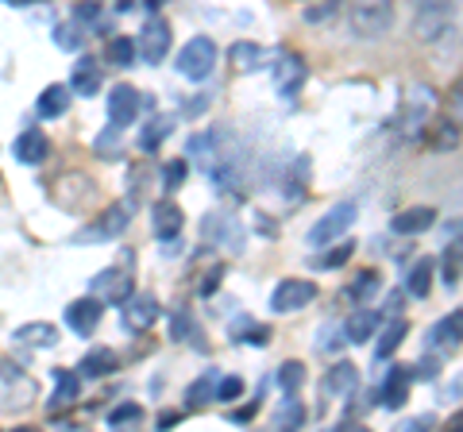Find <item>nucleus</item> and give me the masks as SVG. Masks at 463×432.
<instances>
[{
	"instance_id": "nucleus-1",
	"label": "nucleus",
	"mask_w": 463,
	"mask_h": 432,
	"mask_svg": "<svg viewBox=\"0 0 463 432\" xmlns=\"http://www.w3.org/2000/svg\"><path fill=\"white\" fill-rule=\"evenodd\" d=\"M432 108H437V89L432 85H410L402 100V112H398V132L405 139H417L429 132V120H432Z\"/></svg>"
},
{
	"instance_id": "nucleus-2",
	"label": "nucleus",
	"mask_w": 463,
	"mask_h": 432,
	"mask_svg": "<svg viewBox=\"0 0 463 432\" xmlns=\"http://www.w3.org/2000/svg\"><path fill=\"white\" fill-rule=\"evenodd\" d=\"M201 239L213 243V248H221V251L240 255L243 248H248V228H243L232 212L213 209V212L201 216Z\"/></svg>"
},
{
	"instance_id": "nucleus-3",
	"label": "nucleus",
	"mask_w": 463,
	"mask_h": 432,
	"mask_svg": "<svg viewBox=\"0 0 463 432\" xmlns=\"http://www.w3.org/2000/svg\"><path fill=\"white\" fill-rule=\"evenodd\" d=\"M174 70H178L182 78H190V81H205L213 70H216V42L209 35L190 39L178 51V59H174Z\"/></svg>"
},
{
	"instance_id": "nucleus-4",
	"label": "nucleus",
	"mask_w": 463,
	"mask_h": 432,
	"mask_svg": "<svg viewBox=\"0 0 463 432\" xmlns=\"http://www.w3.org/2000/svg\"><path fill=\"white\" fill-rule=\"evenodd\" d=\"M394 27V5L386 0H367V5L352 8V35L355 39H379Z\"/></svg>"
},
{
	"instance_id": "nucleus-5",
	"label": "nucleus",
	"mask_w": 463,
	"mask_h": 432,
	"mask_svg": "<svg viewBox=\"0 0 463 432\" xmlns=\"http://www.w3.org/2000/svg\"><path fill=\"white\" fill-rule=\"evenodd\" d=\"M355 201H340V205H332L321 221H317L313 228H309V243L313 248H328V243H336L347 228L355 224Z\"/></svg>"
},
{
	"instance_id": "nucleus-6",
	"label": "nucleus",
	"mask_w": 463,
	"mask_h": 432,
	"mask_svg": "<svg viewBox=\"0 0 463 432\" xmlns=\"http://www.w3.org/2000/svg\"><path fill=\"white\" fill-rule=\"evenodd\" d=\"M170 39H174V32H170V20H163V16H147V23L139 27V39H136V54L147 66H158L170 54Z\"/></svg>"
},
{
	"instance_id": "nucleus-7",
	"label": "nucleus",
	"mask_w": 463,
	"mask_h": 432,
	"mask_svg": "<svg viewBox=\"0 0 463 432\" xmlns=\"http://www.w3.org/2000/svg\"><path fill=\"white\" fill-rule=\"evenodd\" d=\"M132 275L128 267H109V270H97L93 282H90V297H97L100 305H124L132 297Z\"/></svg>"
},
{
	"instance_id": "nucleus-8",
	"label": "nucleus",
	"mask_w": 463,
	"mask_h": 432,
	"mask_svg": "<svg viewBox=\"0 0 463 432\" xmlns=\"http://www.w3.org/2000/svg\"><path fill=\"white\" fill-rule=\"evenodd\" d=\"M109 124H112V132H124V127H132L136 117H139V105H143V93L132 89V85H112L109 89Z\"/></svg>"
},
{
	"instance_id": "nucleus-9",
	"label": "nucleus",
	"mask_w": 463,
	"mask_h": 432,
	"mask_svg": "<svg viewBox=\"0 0 463 432\" xmlns=\"http://www.w3.org/2000/svg\"><path fill=\"white\" fill-rule=\"evenodd\" d=\"M313 297H317V282H309V278H282L279 286H274V294H270V309L274 313H298V309H306Z\"/></svg>"
},
{
	"instance_id": "nucleus-10",
	"label": "nucleus",
	"mask_w": 463,
	"mask_h": 432,
	"mask_svg": "<svg viewBox=\"0 0 463 432\" xmlns=\"http://www.w3.org/2000/svg\"><path fill=\"white\" fill-rule=\"evenodd\" d=\"M128 224H132V201H120V205H109L100 212L97 224L81 228L78 239H116V236L128 232Z\"/></svg>"
},
{
	"instance_id": "nucleus-11",
	"label": "nucleus",
	"mask_w": 463,
	"mask_h": 432,
	"mask_svg": "<svg viewBox=\"0 0 463 432\" xmlns=\"http://www.w3.org/2000/svg\"><path fill=\"white\" fill-rule=\"evenodd\" d=\"M158 313H163V305H158L155 294H132V297L124 301L120 324H124L132 336H139V333H147V328L158 321Z\"/></svg>"
},
{
	"instance_id": "nucleus-12",
	"label": "nucleus",
	"mask_w": 463,
	"mask_h": 432,
	"mask_svg": "<svg viewBox=\"0 0 463 432\" xmlns=\"http://www.w3.org/2000/svg\"><path fill=\"white\" fill-rule=\"evenodd\" d=\"M448 23H452V5H444V0H429V5L417 8L413 16V35L421 42H432L437 35L448 32Z\"/></svg>"
},
{
	"instance_id": "nucleus-13",
	"label": "nucleus",
	"mask_w": 463,
	"mask_h": 432,
	"mask_svg": "<svg viewBox=\"0 0 463 432\" xmlns=\"http://www.w3.org/2000/svg\"><path fill=\"white\" fill-rule=\"evenodd\" d=\"M309 78V70H306V59L301 54H282L279 66H274V89H279L282 100H294L301 93V85H306Z\"/></svg>"
},
{
	"instance_id": "nucleus-14",
	"label": "nucleus",
	"mask_w": 463,
	"mask_h": 432,
	"mask_svg": "<svg viewBox=\"0 0 463 432\" xmlns=\"http://www.w3.org/2000/svg\"><path fill=\"white\" fill-rule=\"evenodd\" d=\"M100 316H105V305H100L97 297H78V301L66 305V328L78 333V336H93Z\"/></svg>"
},
{
	"instance_id": "nucleus-15",
	"label": "nucleus",
	"mask_w": 463,
	"mask_h": 432,
	"mask_svg": "<svg viewBox=\"0 0 463 432\" xmlns=\"http://www.w3.org/2000/svg\"><path fill=\"white\" fill-rule=\"evenodd\" d=\"M182 224H185V212H182L178 201L163 197V201H155V205H151V232H155L158 239H163V243L178 239Z\"/></svg>"
},
{
	"instance_id": "nucleus-16",
	"label": "nucleus",
	"mask_w": 463,
	"mask_h": 432,
	"mask_svg": "<svg viewBox=\"0 0 463 432\" xmlns=\"http://www.w3.org/2000/svg\"><path fill=\"white\" fill-rule=\"evenodd\" d=\"M12 155H16L24 166H39V163H47L51 143H47V136H43L39 127H24V132L16 136V143H12Z\"/></svg>"
},
{
	"instance_id": "nucleus-17",
	"label": "nucleus",
	"mask_w": 463,
	"mask_h": 432,
	"mask_svg": "<svg viewBox=\"0 0 463 432\" xmlns=\"http://www.w3.org/2000/svg\"><path fill=\"white\" fill-rule=\"evenodd\" d=\"M410 382H413V371L410 367H390L386 379H383V390H379V401L386 409H402L410 401Z\"/></svg>"
},
{
	"instance_id": "nucleus-18",
	"label": "nucleus",
	"mask_w": 463,
	"mask_h": 432,
	"mask_svg": "<svg viewBox=\"0 0 463 432\" xmlns=\"http://www.w3.org/2000/svg\"><path fill=\"white\" fill-rule=\"evenodd\" d=\"M228 139H232L228 127H209V132H197V136L190 139V158H197L201 170H209V166H213V158L224 151V143H228Z\"/></svg>"
},
{
	"instance_id": "nucleus-19",
	"label": "nucleus",
	"mask_w": 463,
	"mask_h": 432,
	"mask_svg": "<svg viewBox=\"0 0 463 432\" xmlns=\"http://www.w3.org/2000/svg\"><path fill=\"white\" fill-rule=\"evenodd\" d=\"M429 343L437 352H456L459 343H463V309H456V313H448L444 321H437L429 328Z\"/></svg>"
},
{
	"instance_id": "nucleus-20",
	"label": "nucleus",
	"mask_w": 463,
	"mask_h": 432,
	"mask_svg": "<svg viewBox=\"0 0 463 432\" xmlns=\"http://www.w3.org/2000/svg\"><path fill=\"white\" fill-rule=\"evenodd\" d=\"M352 390H359V367L340 359V363H332V371L321 379V394L336 398V394H352Z\"/></svg>"
},
{
	"instance_id": "nucleus-21",
	"label": "nucleus",
	"mask_w": 463,
	"mask_h": 432,
	"mask_svg": "<svg viewBox=\"0 0 463 432\" xmlns=\"http://www.w3.org/2000/svg\"><path fill=\"white\" fill-rule=\"evenodd\" d=\"M170 340L185 343V348H205V333H201L197 316L190 309H174L170 313Z\"/></svg>"
},
{
	"instance_id": "nucleus-22",
	"label": "nucleus",
	"mask_w": 463,
	"mask_h": 432,
	"mask_svg": "<svg viewBox=\"0 0 463 432\" xmlns=\"http://www.w3.org/2000/svg\"><path fill=\"white\" fill-rule=\"evenodd\" d=\"M432 224H437V209H432V205H413V209H405V212H398L394 221H390V228H394L398 236L429 232Z\"/></svg>"
},
{
	"instance_id": "nucleus-23",
	"label": "nucleus",
	"mask_w": 463,
	"mask_h": 432,
	"mask_svg": "<svg viewBox=\"0 0 463 432\" xmlns=\"http://www.w3.org/2000/svg\"><path fill=\"white\" fill-rule=\"evenodd\" d=\"M70 93L78 97H97L100 93V62L90 59V54H81L74 74H70Z\"/></svg>"
},
{
	"instance_id": "nucleus-24",
	"label": "nucleus",
	"mask_w": 463,
	"mask_h": 432,
	"mask_svg": "<svg viewBox=\"0 0 463 432\" xmlns=\"http://www.w3.org/2000/svg\"><path fill=\"white\" fill-rule=\"evenodd\" d=\"M379 328H383V313H374V309H355V313L344 321V340L367 343L374 333H379Z\"/></svg>"
},
{
	"instance_id": "nucleus-25",
	"label": "nucleus",
	"mask_w": 463,
	"mask_h": 432,
	"mask_svg": "<svg viewBox=\"0 0 463 432\" xmlns=\"http://www.w3.org/2000/svg\"><path fill=\"white\" fill-rule=\"evenodd\" d=\"M12 343H20V348H54V343H58V328L47 324V321L20 324L16 333H12Z\"/></svg>"
},
{
	"instance_id": "nucleus-26",
	"label": "nucleus",
	"mask_w": 463,
	"mask_h": 432,
	"mask_svg": "<svg viewBox=\"0 0 463 432\" xmlns=\"http://www.w3.org/2000/svg\"><path fill=\"white\" fill-rule=\"evenodd\" d=\"M70 100H74V93H70V85H47V89L39 93V117L43 120H58V117H66V108H70Z\"/></svg>"
},
{
	"instance_id": "nucleus-27",
	"label": "nucleus",
	"mask_w": 463,
	"mask_h": 432,
	"mask_svg": "<svg viewBox=\"0 0 463 432\" xmlns=\"http://www.w3.org/2000/svg\"><path fill=\"white\" fill-rule=\"evenodd\" d=\"M405 336H410V321H405V316H390V321L383 324V333H379V343H374V355L379 359L394 355Z\"/></svg>"
},
{
	"instance_id": "nucleus-28",
	"label": "nucleus",
	"mask_w": 463,
	"mask_h": 432,
	"mask_svg": "<svg viewBox=\"0 0 463 432\" xmlns=\"http://www.w3.org/2000/svg\"><path fill=\"white\" fill-rule=\"evenodd\" d=\"M228 59H232V66L240 70V74H255L259 66H263V47L259 42H251V39H240V42H232V51H228Z\"/></svg>"
},
{
	"instance_id": "nucleus-29",
	"label": "nucleus",
	"mask_w": 463,
	"mask_h": 432,
	"mask_svg": "<svg viewBox=\"0 0 463 432\" xmlns=\"http://www.w3.org/2000/svg\"><path fill=\"white\" fill-rule=\"evenodd\" d=\"M112 371H116V355L109 348H90L78 363L81 379H105V374H112Z\"/></svg>"
},
{
	"instance_id": "nucleus-30",
	"label": "nucleus",
	"mask_w": 463,
	"mask_h": 432,
	"mask_svg": "<svg viewBox=\"0 0 463 432\" xmlns=\"http://www.w3.org/2000/svg\"><path fill=\"white\" fill-rule=\"evenodd\" d=\"M432 270H437V267H432V258H417V263L410 267V275H405V294L417 297V301L429 297V290H432Z\"/></svg>"
},
{
	"instance_id": "nucleus-31",
	"label": "nucleus",
	"mask_w": 463,
	"mask_h": 432,
	"mask_svg": "<svg viewBox=\"0 0 463 432\" xmlns=\"http://www.w3.org/2000/svg\"><path fill=\"white\" fill-rule=\"evenodd\" d=\"M81 379L74 371H54V394H51V409H66L70 401H78Z\"/></svg>"
},
{
	"instance_id": "nucleus-32",
	"label": "nucleus",
	"mask_w": 463,
	"mask_h": 432,
	"mask_svg": "<svg viewBox=\"0 0 463 432\" xmlns=\"http://www.w3.org/2000/svg\"><path fill=\"white\" fill-rule=\"evenodd\" d=\"M143 425V406L139 401H120L116 409H109V428L112 432H136Z\"/></svg>"
},
{
	"instance_id": "nucleus-33",
	"label": "nucleus",
	"mask_w": 463,
	"mask_h": 432,
	"mask_svg": "<svg viewBox=\"0 0 463 432\" xmlns=\"http://www.w3.org/2000/svg\"><path fill=\"white\" fill-rule=\"evenodd\" d=\"M306 425V406L298 398H286L279 409H274V432H298Z\"/></svg>"
},
{
	"instance_id": "nucleus-34",
	"label": "nucleus",
	"mask_w": 463,
	"mask_h": 432,
	"mask_svg": "<svg viewBox=\"0 0 463 432\" xmlns=\"http://www.w3.org/2000/svg\"><path fill=\"white\" fill-rule=\"evenodd\" d=\"M105 59H109V66H120V70H128V66H136V39L132 35H116V39H109V47H105Z\"/></svg>"
},
{
	"instance_id": "nucleus-35",
	"label": "nucleus",
	"mask_w": 463,
	"mask_h": 432,
	"mask_svg": "<svg viewBox=\"0 0 463 432\" xmlns=\"http://www.w3.org/2000/svg\"><path fill=\"white\" fill-rule=\"evenodd\" d=\"M174 132V120L170 117H151L147 127H139V151H158V143Z\"/></svg>"
},
{
	"instance_id": "nucleus-36",
	"label": "nucleus",
	"mask_w": 463,
	"mask_h": 432,
	"mask_svg": "<svg viewBox=\"0 0 463 432\" xmlns=\"http://www.w3.org/2000/svg\"><path fill=\"white\" fill-rule=\"evenodd\" d=\"M440 278L448 290H456L459 278H463V248L459 243H448V251L440 255Z\"/></svg>"
},
{
	"instance_id": "nucleus-37",
	"label": "nucleus",
	"mask_w": 463,
	"mask_h": 432,
	"mask_svg": "<svg viewBox=\"0 0 463 432\" xmlns=\"http://www.w3.org/2000/svg\"><path fill=\"white\" fill-rule=\"evenodd\" d=\"M425 136H429V147H432V151H456V147H459V127H456L452 120L432 124Z\"/></svg>"
},
{
	"instance_id": "nucleus-38",
	"label": "nucleus",
	"mask_w": 463,
	"mask_h": 432,
	"mask_svg": "<svg viewBox=\"0 0 463 432\" xmlns=\"http://www.w3.org/2000/svg\"><path fill=\"white\" fill-rule=\"evenodd\" d=\"M216 382H221V374L216 371H205L201 379L185 390V406H205V401H213L216 398Z\"/></svg>"
},
{
	"instance_id": "nucleus-39",
	"label": "nucleus",
	"mask_w": 463,
	"mask_h": 432,
	"mask_svg": "<svg viewBox=\"0 0 463 432\" xmlns=\"http://www.w3.org/2000/svg\"><path fill=\"white\" fill-rule=\"evenodd\" d=\"M379 270H359V275H355V282L352 286H347V297H352V301H367V297H374V294H379Z\"/></svg>"
},
{
	"instance_id": "nucleus-40",
	"label": "nucleus",
	"mask_w": 463,
	"mask_h": 432,
	"mask_svg": "<svg viewBox=\"0 0 463 432\" xmlns=\"http://www.w3.org/2000/svg\"><path fill=\"white\" fill-rule=\"evenodd\" d=\"M301 382H306V363H301V359H286V363L279 367V386L294 398Z\"/></svg>"
},
{
	"instance_id": "nucleus-41",
	"label": "nucleus",
	"mask_w": 463,
	"mask_h": 432,
	"mask_svg": "<svg viewBox=\"0 0 463 432\" xmlns=\"http://www.w3.org/2000/svg\"><path fill=\"white\" fill-rule=\"evenodd\" d=\"M352 251H355V243H332V248L325 251V255H313V267H325V270H336V267H344L347 258H352Z\"/></svg>"
},
{
	"instance_id": "nucleus-42",
	"label": "nucleus",
	"mask_w": 463,
	"mask_h": 432,
	"mask_svg": "<svg viewBox=\"0 0 463 432\" xmlns=\"http://www.w3.org/2000/svg\"><path fill=\"white\" fill-rule=\"evenodd\" d=\"M54 42H58L62 51H81V47H85L81 23H74V20H70V23H58V27H54Z\"/></svg>"
},
{
	"instance_id": "nucleus-43",
	"label": "nucleus",
	"mask_w": 463,
	"mask_h": 432,
	"mask_svg": "<svg viewBox=\"0 0 463 432\" xmlns=\"http://www.w3.org/2000/svg\"><path fill=\"white\" fill-rule=\"evenodd\" d=\"M444 120H452L456 127H463V78L448 89V117Z\"/></svg>"
},
{
	"instance_id": "nucleus-44",
	"label": "nucleus",
	"mask_w": 463,
	"mask_h": 432,
	"mask_svg": "<svg viewBox=\"0 0 463 432\" xmlns=\"http://www.w3.org/2000/svg\"><path fill=\"white\" fill-rule=\"evenodd\" d=\"M221 278H224V263L209 267L205 275H201V282H197V294H201V297H213L216 290H221Z\"/></svg>"
},
{
	"instance_id": "nucleus-45",
	"label": "nucleus",
	"mask_w": 463,
	"mask_h": 432,
	"mask_svg": "<svg viewBox=\"0 0 463 432\" xmlns=\"http://www.w3.org/2000/svg\"><path fill=\"white\" fill-rule=\"evenodd\" d=\"M182 182H185V163L182 158H174V163L163 166V190H182Z\"/></svg>"
},
{
	"instance_id": "nucleus-46",
	"label": "nucleus",
	"mask_w": 463,
	"mask_h": 432,
	"mask_svg": "<svg viewBox=\"0 0 463 432\" xmlns=\"http://www.w3.org/2000/svg\"><path fill=\"white\" fill-rule=\"evenodd\" d=\"M240 394H243V379H240V374H224V379L216 382V398H221V401H236Z\"/></svg>"
},
{
	"instance_id": "nucleus-47",
	"label": "nucleus",
	"mask_w": 463,
	"mask_h": 432,
	"mask_svg": "<svg viewBox=\"0 0 463 432\" xmlns=\"http://www.w3.org/2000/svg\"><path fill=\"white\" fill-rule=\"evenodd\" d=\"M93 147H97L100 158H109V155L116 158V155H120V132H112V127H109V132H100Z\"/></svg>"
},
{
	"instance_id": "nucleus-48",
	"label": "nucleus",
	"mask_w": 463,
	"mask_h": 432,
	"mask_svg": "<svg viewBox=\"0 0 463 432\" xmlns=\"http://www.w3.org/2000/svg\"><path fill=\"white\" fill-rule=\"evenodd\" d=\"M410 371H413V379L432 382V379H437V371H440V359H437V355H425V359H417Z\"/></svg>"
},
{
	"instance_id": "nucleus-49",
	"label": "nucleus",
	"mask_w": 463,
	"mask_h": 432,
	"mask_svg": "<svg viewBox=\"0 0 463 432\" xmlns=\"http://www.w3.org/2000/svg\"><path fill=\"white\" fill-rule=\"evenodd\" d=\"M240 340L251 343V348H263V343L270 340V328H267V324H248V328L240 333Z\"/></svg>"
},
{
	"instance_id": "nucleus-50",
	"label": "nucleus",
	"mask_w": 463,
	"mask_h": 432,
	"mask_svg": "<svg viewBox=\"0 0 463 432\" xmlns=\"http://www.w3.org/2000/svg\"><path fill=\"white\" fill-rule=\"evenodd\" d=\"M336 12H340V5L325 0V5H309V8H306V20H309V23H321V20H332Z\"/></svg>"
},
{
	"instance_id": "nucleus-51",
	"label": "nucleus",
	"mask_w": 463,
	"mask_h": 432,
	"mask_svg": "<svg viewBox=\"0 0 463 432\" xmlns=\"http://www.w3.org/2000/svg\"><path fill=\"white\" fill-rule=\"evenodd\" d=\"M440 236H444V243H459V239H463V216H452V221H444V224H440Z\"/></svg>"
},
{
	"instance_id": "nucleus-52",
	"label": "nucleus",
	"mask_w": 463,
	"mask_h": 432,
	"mask_svg": "<svg viewBox=\"0 0 463 432\" xmlns=\"http://www.w3.org/2000/svg\"><path fill=\"white\" fill-rule=\"evenodd\" d=\"M317 348H321V352H340L344 343H340V333H336V328H328V333L317 336Z\"/></svg>"
},
{
	"instance_id": "nucleus-53",
	"label": "nucleus",
	"mask_w": 463,
	"mask_h": 432,
	"mask_svg": "<svg viewBox=\"0 0 463 432\" xmlns=\"http://www.w3.org/2000/svg\"><path fill=\"white\" fill-rule=\"evenodd\" d=\"M205 108H209V97H205V93H197V97H190V100H185V105H182L185 117H201V112H205Z\"/></svg>"
},
{
	"instance_id": "nucleus-54",
	"label": "nucleus",
	"mask_w": 463,
	"mask_h": 432,
	"mask_svg": "<svg viewBox=\"0 0 463 432\" xmlns=\"http://www.w3.org/2000/svg\"><path fill=\"white\" fill-rule=\"evenodd\" d=\"M432 428V417H413V421H405L398 432H429Z\"/></svg>"
},
{
	"instance_id": "nucleus-55",
	"label": "nucleus",
	"mask_w": 463,
	"mask_h": 432,
	"mask_svg": "<svg viewBox=\"0 0 463 432\" xmlns=\"http://www.w3.org/2000/svg\"><path fill=\"white\" fill-rule=\"evenodd\" d=\"M97 16H100L97 5H78V8H74V23H78V20H97Z\"/></svg>"
},
{
	"instance_id": "nucleus-56",
	"label": "nucleus",
	"mask_w": 463,
	"mask_h": 432,
	"mask_svg": "<svg viewBox=\"0 0 463 432\" xmlns=\"http://www.w3.org/2000/svg\"><path fill=\"white\" fill-rule=\"evenodd\" d=\"M440 432H463V409H459V413H452V417H448V425H444Z\"/></svg>"
},
{
	"instance_id": "nucleus-57",
	"label": "nucleus",
	"mask_w": 463,
	"mask_h": 432,
	"mask_svg": "<svg viewBox=\"0 0 463 432\" xmlns=\"http://www.w3.org/2000/svg\"><path fill=\"white\" fill-rule=\"evenodd\" d=\"M170 425H178V413H163V417H158V428H170Z\"/></svg>"
},
{
	"instance_id": "nucleus-58",
	"label": "nucleus",
	"mask_w": 463,
	"mask_h": 432,
	"mask_svg": "<svg viewBox=\"0 0 463 432\" xmlns=\"http://www.w3.org/2000/svg\"><path fill=\"white\" fill-rule=\"evenodd\" d=\"M336 432H371V428L367 425H340Z\"/></svg>"
},
{
	"instance_id": "nucleus-59",
	"label": "nucleus",
	"mask_w": 463,
	"mask_h": 432,
	"mask_svg": "<svg viewBox=\"0 0 463 432\" xmlns=\"http://www.w3.org/2000/svg\"><path fill=\"white\" fill-rule=\"evenodd\" d=\"M16 432H39V428H16Z\"/></svg>"
}]
</instances>
